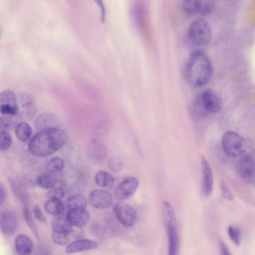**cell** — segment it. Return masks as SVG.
Masks as SVG:
<instances>
[{
    "label": "cell",
    "instance_id": "cell-1",
    "mask_svg": "<svg viewBox=\"0 0 255 255\" xmlns=\"http://www.w3.org/2000/svg\"><path fill=\"white\" fill-rule=\"evenodd\" d=\"M68 135L61 128L38 132L29 141V152L38 157L50 156L63 147L68 141Z\"/></svg>",
    "mask_w": 255,
    "mask_h": 255
},
{
    "label": "cell",
    "instance_id": "cell-2",
    "mask_svg": "<svg viewBox=\"0 0 255 255\" xmlns=\"http://www.w3.org/2000/svg\"><path fill=\"white\" fill-rule=\"evenodd\" d=\"M213 74L211 62L204 52L195 51L191 54L186 65L188 81L195 87L204 86L210 81Z\"/></svg>",
    "mask_w": 255,
    "mask_h": 255
},
{
    "label": "cell",
    "instance_id": "cell-3",
    "mask_svg": "<svg viewBox=\"0 0 255 255\" xmlns=\"http://www.w3.org/2000/svg\"><path fill=\"white\" fill-rule=\"evenodd\" d=\"M162 219L168 237V255H179L180 239L177 217L172 205L166 200L162 201Z\"/></svg>",
    "mask_w": 255,
    "mask_h": 255
},
{
    "label": "cell",
    "instance_id": "cell-4",
    "mask_svg": "<svg viewBox=\"0 0 255 255\" xmlns=\"http://www.w3.org/2000/svg\"><path fill=\"white\" fill-rule=\"evenodd\" d=\"M222 148L228 156L241 157L248 154L247 147L241 135L234 131H227L222 138Z\"/></svg>",
    "mask_w": 255,
    "mask_h": 255
},
{
    "label": "cell",
    "instance_id": "cell-5",
    "mask_svg": "<svg viewBox=\"0 0 255 255\" xmlns=\"http://www.w3.org/2000/svg\"><path fill=\"white\" fill-rule=\"evenodd\" d=\"M191 41L197 45H206L211 41L212 32L210 25L206 20L199 19L192 23L189 29Z\"/></svg>",
    "mask_w": 255,
    "mask_h": 255
},
{
    "label": "cell",
    "instance_id": "cell-6",
    "mask_svg": "<svg viewBox=\"0 0 255 255\" xmlns=\"http://www.w3.org/2000/svg\"><path fill=\"white\" fill-rule=\"evenodd\" d=\"M113 212L117 217L118 220L124 226L131 228L136 223V211L129 204L122 202L117 203L113 207Z\"/></svg>",
    "mask_w": 255,
    "mask_h": 255
},
{
    "label": "cell",
    "instance_id": "cell-7",
    "mask_svg": "<svg viewBox=\"0 0 255 255\" xmlns=\"http://www.w3.org/2000/svg\"><path fill=\"white\" fill-rule=\"evenodd\" d=\"M237 170L240 177L248 183L255 180V159L252 155H243L237 164Z\"/></svg>",
    "mask_w": 255,
    "mask_h": 255
},
{
    "label": "cell",
    "instance_id": "cell-8",
    "mask_svg": "<svg viewBox=\"0 0 255 255\" xmlns=\"http://www.w3.org/2000/svg\"><path fill=\"white\" fill-rule=\"evenodd\" d=\"M183 8L189 14L207 15L214 11L216 3L213 1L187 0L183 2Z\"/></svg>",
    "mask_w": 255,
    "mask_h": 255
},
{
    "label": "cell",
    "instance_id": "cell-9",
    "mask_svg": "<svg viewBox=\"0 0 255 255\" xmlns=\"http://www.w3.org/2000/svg\"><path fill=\"white\" fill-rule=\"evenodd\" d=\"M139 186V181L135 177H128L124 179L115 189V196L120 201L128 199L132 196Z\"/></svg>",
    "mask_w": 255,
    "mask_h": 255
},
{
    "label": "cell",
    "instance_id": "cell-10",
    "mask_svg": "<svg viewBox=\"0 0 255 255\" xmlns=\"http://www.w3.org/2000/svg\"><path fill=\"white\" fill-rule=\"evenodd\" d=\"M89 201L94 208L105 210L111 207L113 203V197L108 191L96 189L91 192Z\"/></svg>",
    "mask_w": 255,
    "mask_h": 255
},
{
    "label": "cell",
    "instance_id": "cell-11",
    "mask_svg": "<svg viewBox=\"0 0 255 255\" xmlns=\"http://www.w3.org/2000/svg\"><path fill=\"white\" fill-rule=\"evenodd\" d=\"M201 101L203 107L209 113H219L222 110V100L212 89H207L203 92L201 97Z\"/></svg>",
    "mask_w": 255,
    "mask_h": 255
},
{
    "label": "cell",
    "instance_id": "cell-12",
    "mask_svg": "<svg viewBox=\"0 0 255 255\" xmlns=\"http://www.w3.org/2000/svg\"><path fill=\"white\" fill-rule=\"evenodd\" d=\"M60 120L56 115L46 113L37 117L35 122V128L38 132L48 130V129L60 128Z\"/></svg>",
    "mask_w": 255,
    "mask_h": 255
},
{
    "label": "cell",
    "instance_id": "cell-13",
    "mask_svg": "<svg viewBox=\"0 0 255 255\" xmlns=\"http://www.w3.org/2000/svg\"><path fill=\"white\" fill-rule=\"evenodd\" d=\"M0 228L2 234L5 237L14 235L17 231V219L14 213L11 211L4 212L0 217Z\"/></svg>",
    "mask_w": 255,
    "mask_h": 255
},
{
    "label": "cell",
    "instance_id": "cell-14",
    "mask_svg": "<svg viewBox=\"0 0 255 255\" xmlns=\"http://www.w3.org/2000/svg\"><path fill=\"white\" fill-rule=\"evenodd\" d=\"M88 156L94 164H101L107 159L108 150L103 143L94 141L89 146Z\"/></svg>",
    "mask_w": 255,
    "mask_h": 255
},
{
    "label": "cell",
    "instance_id": "cell-15",
    "mask_svg": "<svg viewBox=\"0 0 255 255\" xmlns=\"http://www.w3.org/2000/svg\"><path fill=\"white\" fill-rule=\"evenodd\" d=\"M201 169H202V190L204 195H210L213 190L214 177L213 171L208 161L203 157L201 160Z\"/></svg>",
    "mask_w": 255,
    "mask_h": 255
},
{
    "label": "cell",
    "instance_id": "cell-16",
    "mask_svg": "<svg viewBox=\"0 0 255 255\" xmlns=\"http://www.w3.org/2000/svg\"><path fill=\"white\" fill-rule=\"evenodd\" d=\"M67 219L73 226L81 228L89 223L90 216L86 209H79L69 210L67 215Z\"/></svg>",
    "mask_w": 255,
    "mask_h": 255
},
{
    "label": "cell",
    "instance_id": "cell-17",
    "mask_svg": "<svg viewBox=\"0 0 255 255\" xmlns=\"http://www.w3.org/2000/svg\"><path fill=\"white\" fill-rule=\"evenodd\" d=\"M98 247V243L94 240H78L68 244L66 247V252L68 254L79 253V252L94 250Z\"/></svg>",
    "mask_w": 255,
    "mask_h": 255
},
{
    "label": "cell",
    "instance_id": "cell-18",
    "mask_svg": "<svg viewBox=\"0 0 255 255\" xmlns=\"http://www.w3.org/2000/svg\"><path fill=\"white\" fill-rule=\"evenodd\" d=\"M14 247L17 255H30L33 250V243L27 235L20 234L15 237Z\"/></svg>",
    "mask_w": 255,
    "mask_h": 255
},
{
    "label": "cell",
    "instance_id": "cell-19",
    "mask_svg": "<svg viewBox=\"0 0 255 255\" xmlns=\"http://www.w3.org/2000/svg\"><path fill=\"white\" fill-rule=\"evenodd\" d=\"M73 228L74 226L71 225L67 217L58 216L52 221L53 232L70 235L73 232Z\"/></svg>",
    "mask_w": 255,
    "mask_h": 255
},
{
    "label": "cell",
    "instance_id": "cell-20",
    "mask_svg": "<svg viewBox=\"0 0 255 255\" xmlns=\"http://www.w3.org/2000/svg\"><path fill=\"white\" fill-rule=\"evenodd\" d=\"M46 212L53 216H61L65 211V204L61 200L49 199L44 205Z\"/></svg>",
    "mask_w": 255,
    "mask_h": 255
},
{
    "label": "cell",
    "instance_id": "cell-21",
    "mask_svg": "<svg viewBox=\"0 0 255 255\" xmlns=\"http://www.w3.org/2000/svg\"><path fill=\"white\" fill-rule=\"evenodd\" d=\"M95 182L100 187L113 188L115 184V179L110 173L100 171L95 175Z\"/></svg>",
    "mask_w": 255,
    "mask_h": 255
},
{
    "label": "cell",
    "instance_id": "cell-22",
    "mask_svg": "<svg viewBox=\"0 0 255 255\" xmlns=\"http://www.w3.org/2000/svg\"><path fill=\"white\" fill-rule=\"evenodd\" d=\"M15 134L19 140L23 142H26L32 136V128L26 122H20L16 126Z\"/></svg>",
    "mask_w": 255,
    "mask_h": 255
},
{
    "label": "cell",
    "instance_id": "cell-23",
    "mask_svg": "<svg viewBox=\"0 0 255 255\" xmlns=\"http://www.w3.org/2000/svg\"><path fill=\"white\" fill-rule=\"evenodd\" d=\"M86 206L87 201L86 198L81 195H71L66 201V207L69 210L86 209Z\"/></svg>",
    "mask_w": 255,
    "mask_h": 255
},
{
    "label": "cell",
    "instance_id": "cell-24",
    "mask_svg": "<svg viewBox=\"0 0 255 255\" xmlns=\"http://www.w3.org/2000/svg\"><path fill=\"white\" fill-rule=\"evenodd\" d=\"M0 105H8L13 107H19L15 94L9 89L2 91L0 94Z\"/></svg>",
    "mask_w": 255,
    "mask_h": 255
},
{
    "label": "cell",
    "instance_id": "cell-25",
    "mask_svg": "<svg viewBox=\"0 0 255 255\" xmlns=\"http://www.w3.org/2000/svg\"><path fill=\"white\" fill-rule=\"evenodd\" d=\"M56 183L55 177L52 174H47V173L41 174V175L38 176V179H37V183L42 189H53Z\"/></svg>",
    "mask_w": 255,
    "mask_h": 255
},
{
    "label": "cell",
    "instance_id": "cell-26",
    "mask_svg": "<svg viewBox=\"0 0 255 255\" xmlns=\"http://www.w3.org/2000/svg\"><path fill=\"white\" fill-rule=\"evenodd\" d=\"M23 216H24L25 220L27 223L28 226L30 228L32 232L37 239L40 240L39 233H38V228H37L36 224L34 221L33 216H32V212L29 210V207H25L23 209Z\"/></svg>",
    "mask_w": 255,
    "mask_h": 255
},
{
    "label": "cell",
    "instance_id": "cell-27",
    "mask_svg": "<svg viewBox=\"0 0 255 255\" xmlns=\"http://www.w3.org/2000/svg\"><path fill=\"white\" fill-rule=\"evenodd\" d=\"M47 169L52 173H60L65 168V162L60 157L52 158L47 163Z\"/></svg>",
    "mask_w": 255,
    "mask_h": 255
},
{
    "label": "cell",
    "instance_id": "cell-28",
    "mask_svg": "<svg viewBox=\"0 0 255 255\" xmlns=\"http://www.w3.org/2000/svg\"><path fill=\"white\" fill-rule=\"evenodd\" d=\"M10 184H11V189H12L17 199L23 203V204H26L28 201L27 195H26V192L23 190V188L17 182H14L12 180L10 181Z\"/></svg>",
    "mask_w": 255,
    "mask_h": 255
},
{
    "label": "cell",
    "instance_id": "cell-29",
    "mask_svg": "<svg viewBox=\"0 0 255 255\" xmlns=\"http://www.w3.org/2000/svg\"><path fill=\"white\" fill-rule=\"evenodd\" d=\"M228 234L231 241L239 246L241 244V231L235 225H230L228 228Z\"/></svg>",
    "mask_w": 255,
    "mask_h": 255
},
{
    "label": "cell",
    "instance_id": "cell-30",
    "mask_svg": "<svg viewBox=\"0 0 255 255\" xmlns=\"http://www.w3.org/2000/svg\"><path fill=\"white\" fill-rule=\"evenodd\" d=\"M12 144L11 135L6 130L2 129L0 133V149L2 151L7 150Z\"/></svg>",
    "mask_w": 255,
    "mask_h": 255
},
{
    "label": "cell",
    "instance_id": "cell-31",
    "mask_svg": "<svg viewBox=\"0 0 255 255\" xmlns=\"http://www.w3.org/2000/svg\"><path fill=\"white\" fill-rule=\"evenodd\" d=\"M53 243L58 246H63L69 243V235L66 234H59V233L53 232L52 234Z\"/></svg>",
    "mask_w": 255,
    "mask_h": 255
},
{
    "label": "cell",
    "instance_id": "cell-32",
    "mask_svg": "<svg viewBox=\"0 0 255 255\" xmlns=\"http://www.w3.org/2000/svg\"><path fill=\"white\" fill-rule=\"evenodd\" d=\"M108 166L111 171L114 172H119L123 168V162L119 157H113L109 160Z\"/></svg>",
    "mask_w": 255,
    "mask_h": 255
},
{
    "label": "cell",
    "instance_id": "cell-33",
    "mask_svg": "<svg viewBox=\"0 0 255 255\" xmlns=\"http://www.w3.org/2000/svg\"><path fill=\"white\" fill-rule=\"evenodd\" d=\"M65 192L62 188L56 187L50 189L47 193L49 199L62 200L65 197Z\"/></svg>",
    "mask_w": 255,
    "mask_h": 255
},
{
    "label": "cell",
    "instance_id": "cell-34",
    "mask_svg": "<svg viewBox=\"0 0 255 255\" xmlns=\"http://www.w3.org/2000/svg\"><path fill=\"white\" fill-rule=\"evenodd\" d=\"M221 193L222 198L228 201H232L234 200V194L230 190L229 187L226 183L222 182L220 184Z\"/></svg>",
    "mask_w": 255,
    "mask_h": 255
},
{
    "label": "cell",
    "instance_id": "cell-35",
    "mask_svg": "<svg viewBox=\"0 0 255 255\" xmlns=\"http://www.w3.org/2000/svg\"><path fill=\"white\" fill-rule=\"evenodd\" d=\"M0 112L4 116H14L18 113L19 107H13L8 105H0Z\"/></svg>",
    "mask_w": 255,
    "mask_h": 255
},
{
    "label": "cell",
    "instance_id": "cell-36",
    "mask_svg": "<svg viewBox=\"0 0 255 255\" xmlns=\"http://www.w3.org/2000/svg\"><path fill=\"white\" fill-rule=\"evenodd\" d=\"M18 101L22 106L26 107V106L30 105L33 102V99L31 95L26 93H21L19 95Z\"/></svg>",
    "mask_w": 255,
    "mask_h": 255
},
{
    "label": "cell",
    "instance_id": "cell-37",
    "mask_svg": "<svg viewBox=\"0 0 255 255\" xmlns=\"http://www.w3.org/2000/svg\"><path fill=\"white\" fill-rule=\"evenodd\" d=\"M33 215L35 219L38 220L41 223H45L46 217L43 213L42 210H41L38 205H35L33 208Z\"/></svg>",
    "mask_w": 255,
    "mask_h": 255
},
{
    "label": "cell",
    "instance_id": "cell-38",
    "mask_svg": "<svg viewBox=\"0 0 255 255\" xmlns=\"http://www.w3.org/2000/svg\"><path fill=\"white\" fill-rule=\"evenodd\" d=\"M95 3L99 5L100 10H101V20L103 23H104L106 22V7L104 2L102 0H100V1H95Z\"/></svg>",
    "mask_w": 255,
    "mask_h": 255
},
{
    "label": "cell",
    "instance_id": "cell-39",
    "mask_svg": "<svg viewBox=\"0 0 255 255\" xmlns=\"http://www.w3.org/2000/svg\"><path fill=\"white\" fill-rule=\"evenodd\" d=\"M219 246H220L221 255H232L228 246L224 242H219Z\"/></svg>",
    "mask_w": 255,
    "mask_h": 255
},
{
    "label": "cell",
    "instance_id": "cell-40",
    "mask_svg": "<svg viewBox=\"0 0 255 255\" xmlns=\"http://www.w3.org/2000/svg\"><path fill=\"white\" fill-rule=\"evenodd\" d=\"M5 197H6V193H5V188H4L3 185L1 184L0 186V205H3Z\"/></svg>",
    "mask_w": 255,
    "mask_h": 255
}]
</instances>
